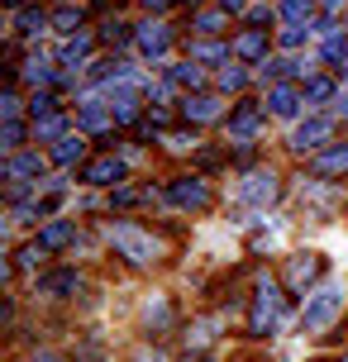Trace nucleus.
<instances>
[{"label":"nucleus","mask_w":348,"mask_h":362,"mask_svg":"<svg viewBox=\"0 0 348 362\" xmlns=\"http://www.w3.org/2000/svg\"><path fill=\"white\" fill-rule=\"evenodd\" d=\"M38 291L43 296H67V291H76V272H48V276H38Z\"/></svg>","instance_id":"nucleus-17"},{"label":"nucleus","mask_w":348,"mask_h":362,"mask_svg":"<svg viewBox=\"0 0 348 362\" xmlns=\"http://www.w3.org/2000/svg\"><path fill=\"white\" fill-rule=\"evenodd\" d=\"M167 5H177V0H148V10H167Z\"/></svg>","instance_id":"nucleus-40"},{"label":"nucleus","mask_w":348,"mask_h":362,"mask_svg":"<svg viewBox=\"0 0 348 362\" xmlns=\"http://www.w3.org/2000/svg\"><path fill=\"white\" fill-rule=\"evenodd\" d=\"M53 110H57L53 95H38V90H34V100H29V115H34V119H48Z\"/></svg>","instance_id":"nucleus-29"},{"label":"nucleus","mask_w":348,"mask_h":362,"mask_svg":"<svg viewBox=\"0 0 348 362\" xmlns=\"http://www.w3.org/2000/svg\"><path fill=\"white\" fill-rule=\"evenodd\" d=\"M220 86H224V90H243V86H248L243 67H224V72H220Z\"/></svg>","instance_id":"nucleus-31"},{"label":"nucleus","mask_w":348,"mask_h":362,"mask_svg":"<svg viewBox=\"0 0 348 362\" xmlns=\"http://www.w3.org/2000/svg\"><path fill=\"white\" fill-rule=\"evenodd\" d=\"M182 110H186V119H215L220 115V100L215 95H186Z\"/></svg>","instance_id":"nucleus-16"},{"label":"nucleus","mask_w":348,"mask_h":362,"mask_svg":"<svg viewBox=\"0 0 348 362\" xmlns=\"http://www.w3.org/2000/svg\"><path fill=\"white\" fill-rule=\"evenodd\" d=\"M257 119H262V115H257V105H238L234 115H229V129L248 139V134H253V129H257Z\"/></svg>","instance_id":"nucleus-18"},{"label":"nucleus","mask_w":348,"mask_h":362,"mask_svg":"<svg viewBox=\"0 0 348 362\" xmlns=\"http://www.w3.org/2000/svg\"><path fill=\"white\" fill-rule=\"evenodd\" d=\"M330 134H334V119H330V115H315V119H306V124L296 129L291 148H296V153H315V148L330 144Z\"/></svg>","instance_id":"nucleus-4"},{"label":"nucleus","mask_w":348,"mask_h":362,"mask_svg":"<svg viewBox=\"0 0 348 362\" xmlns=\"http://www.w3.org/2000/svg\"><path fill=\"white\" fill-rule=\"evenodd\" d=\"M100 38H105V43H129V24H120V19H110V24H105V29H100Z\"/></svg>","instance_id":"nucleus-30"},{"label":"nucleus","mask_w":348,"mask_h":362,"mask_svg":"<svg viewBox=\"0 0 348 362\" xmlns=\"http://www.w3.org/2000/svg\"><path fill=\"white\" fill-rule=\"evenodd\" d=\"M34 139H62V119L48 115V119H34Z\"/></svg>","instance_id":"nucleus-27"},{"label":"nucleus","mask_w":348,"mask_h":362,"mask_svg":"<svg viewBox=\"0 0 348 362\" xmlns=\"http://www.w3.org/2000/svg\"><path fill=\"white\" fill-rule=\"evenodd\" d=\"M34 362H62V358H57V353H38Z\"/></svg>","instance_id":"nucleus-42"},{"label":"nucleus","mask_w":348,"mask_h":362,"mask_svg":"<svg viewBox=\"0 0 348 362\" xmlns=\"http://www.w3.org/2000/svg\"><path fill=\"white\" fill-rule=\"evenodd\" d=\"M24 81H29V86H48V81H53V67H48V62H38V57H34V62H29V67H24Z\"/></svg>","instance_id":"nucleus-20"},{"label":"nucleus","mask_w":348,"mask_h":362,"mask_svg":"<svg viewBox=\"0 0 348 362\" xmlns=\"http://www.w3.org/2000/svg\"><path fill=\"white\" fill-rule=\"evenodd\" d=\"M43 24H48L43 10H24V15H19V34H43Z\"/></svg>","instance_id":"nucleus-25"},{"label":"nucleus","mask_w":348,"mask_h":362,"mask_svg":"<svg viewBox=\"0 0 348 362\" xmlns=\"http://www.w3.org/2000/svg\"><path fill=\"white\" fill-rule=\"evenodd\" d=\"M81 153H86V139H81V134H72V139H57L53 163H57V167H72V163H81Z\"/></svg>","instance_id":"nucleus-15"},{"label":"nucleus","mask_w":348,"mask_h":362,"mask_svg":"<svg viewBox=\"0 0 348 362\" xmlns=\"http://www.w3.org/2000/svg\"><path fill=\"white\" fill-rule=\"evenodd\" d=\"M224 15H229V10H210V15H196V34H220V29H224Z\"/></svg>","instance_id":"nucleus-23"},{"label":"nucleus","mask_w":348,"mask_h":362,"mask_svg":"<svg viewBox=\"0 0 348 362\" xmlns=\"http://www.w3.org/2000/svg\"><path fill=\"white\" fill-rule=\"evenodd\" d=\"M267 105H272L277 119H291L296 110L306 105V90H296V86H272V90H267Z\"/></svg>","instance_id":"nucleus-11"},{"label":"nucleus","mask_w":348,"mask_h":362,"mask_svg":"<svg viewBox=\"0 0 348 362\" xmlns=\"http://www.w3.org/2000/svg\"><path fill=\"white\" fill-rule=\"evenodd\" d=\"M110 243L129 257V262H139V267L158 257V243H153V238H148L139 224H115V229H110Z\"/></svg>","instance_id":"nucleus-2"},{"label":"nucleus","mask_w":348,"mask_h":362,"mask_svg":"<svg viewBox=\"0 0 348 362\" xmlns=\"http://www.w3.org/2000/svg\"><path fill=\"white\" fill-rule=\"evenodd\" d=\"M76 362H105V358H100V348L91 344V348H86V353H81V358H76Z\"/></svg>","instance_id":"nucleus-38"},{"label":"nucleus","mask_w":348,"mask_h":362,"mask_svg":"<svg viewBox=\"0 0 348 362\" xmlns=\"http://www.w3.org/2000/svg\"><path fill=\"white\" fill-rule=\"evenodd\" d=\"M306 34H311L306 24H286V29H282V48H301V43H306Z\"/></svg>","instance_id":"nucleus-32"},{"label":"nucleus","mask_w":348,"mask_h":362,"mask_svg":"<svg viewBox=\"0 0 348 362\" xmlns=\"http://www.w3.org/2000/svg\"><path fill=\"white\" fill-rule=\"evenodd\" d=\"M344 362H348V358H344Z\"/></svg>","instance_id":"nucleus-44"},{"label":"nucleus","mask_w":348,"mask_h":362,"mask_svg":"<svg viewBox=\"0 0 348 362\" xmlns=\"http://www.w3.org/2000/svg\"><path fill=\"white\" fill-rule=\"evenodd\" d=\"M53 24L62 29V34H76V29H81V15H76V10H57Z\"/></svg>","instance_id":"nucleus-33"},{"label":"nucleus","mask_w":348,"mask_h":362,"mask_svg":"<svg viewBox=\"0 0 348 362\" xmlns=\"http://www.w3.org/2000/svg\"><path fill=\"white\" fill-rule=\"evenodd\" d=\"M277 191H282V186H277L272 172H253V177H243V191H238V196L248 200V205H272Z\"/></svg>","instance_id":"nucleus-7"},{"label":"nucleus","mask_w":348,"mask_h":362,"mask_svg":"<svg viewBox=\"0 0 348 362\" xmlns=\"http://www.w3.org/2000/svg\"><path fill=\"white\" fill-rule=\"evenodd\" d=\"M282 15H286V24H306L311 19V0H282Z\"/></svg>","instance_id":"nucleus-22"},{"label":"nucleus","mask_w":348,"mask_h":362,"mask_svg":"<svg viewBox=\"0 0 348 362\" xmlns=\"http://www.w3.org/2000/svg\"><path fill=\"white\" fill-rule=\"evenodd\" d=\"M100 124H105V110H100V105L91 100V105L81 110V129H100Z\"/></svg>","instance_id":"nucleus-34"},{"label":"nucleus","mask_w":348,"mask_h":362,"mask_svg":"<svg viewBox=\"0 0 348 362\" xmlns=\"http://www.w3.org/2000/svg\"><path fill=\"white\" fill-rule=\"evenodd\" d=\"M339 172H348V148L344 144L315 158V177H339Z\"/></svg>","instance_id":"nucleus-14"},{"label":"nucleus","mask_w":348,"mask_h":362,"mask_svg":"<svg viewBox=\"0 0 348 362\" xmlns=\"http://www.w3.org/2000/svg\"><path fill=\"white\" fill-rule=\"evenodd\" d=\"M5 177L10 181H38L43 177V158H38V153H15L10 167H5Z\"/></svg>","instance_id":"nucleus-13"},{"label":"nucleus","mask_w":348,"mask_h":362,"mask_svg":"<svg viewBox=\"0 0 348 362\" xmlns=\"http://www.w3.org/2000/svg\"><path fill=\"white\" fill-rule=\"evenodd\" d=\"M167 196L177 200V205H186V210H205V205H210V186H205L201 177H177L167 186Z\"/></svg>","instance_id":"nucleus-5"},{"label":"nucleus","mask_w":348,"mask_h":362,"mask_svg":"<svg viewBox=\"0 0 348 362\" xmlns=\"http://www.w3.org/2000/svg\"><path fill=\"white\" fill-rule=\"evenodd\" d=\"M139 200H148L144 191H134V186H115V196H110V205H120V210H129V205H139Z\"/></svg>","instance_id":"nucleus-28"},{"label":"nucleus","mask_w":348,"mask_h":362,"mask_svg":"<svg viewBox=\"0 0 348 362\" xmlns=\"http://www.w3.org/2000/svg\"><path fill=\"white\" fill-rule=\"evenodd\" d=\"M172 81L177 86H201V67L196 62H182V67H172Z\"/></svg>","instance_id":"nucleus-26"},{"label":"nucleus","mask_w":348,"mask_h":362,"mask_svg":"<svg viewBox=\"0 0 348 362\" xmlns=\"http://www.w3.org/2000/svg\"><path fill=\"white\" fill-rule=\"evenodd\" d=\"M0 144H5V153H19V144H24V124H19V119H5Z\"/></svg>","instance_id":"nucleus-24"},{"label":"nucleus","mask_w":348,"mask_h":362,"mask_svg":"<svg viewBox=\"0 0 348 362\" xmlns=\"http://www.w3.org/2000/svg\"><path fill=\"white\" fill-rule=\"evenodd\" d=\"M72 238H76V224H72V219H53V224H43V229H38V243H43L48 253H53V248H67Z\"/></svg>","instance_id":"nucleus-12"},{"label":"nucleus","mask_w":348,"mask_h":362,"mask_svg":"<svg viewBox=\"0 0 348 362\" xmlns=\"http://www.w3.org/2000/svg\"><path fill=\"white\" fill-rule=\"evenodd\" d=\"M277 310H282V296H277L272 281H262V286H257V300H253V320H248V329H253V334H272Z\"/></svg>","instance_id":"nucleus-3"},{"label":"nucleus","mask_w":348,"mask_h":362,"mask_svg":"<svg viewBox=\"0 0 348 362\" xmlns=\"http://www.w3.org/2000/svg\"><path fill=\"white\" fill-rule=\"evenodd\" d=\"M186 339H191V344H210V339H215V325L205 320V325H196L191 334H186Z\"/></svg>","instance_id":"nucleus-36"},{"label":"nucleus","mask_w":348,"mask_h":362,"mask_svg":"<svg viewBox=\"0 0 348 362\" xmlns=\"http://www.w3.org/2000/svg\"><path fill=\"white\" fill-rule=\"evenodd\" d=\"M234 53L243 62H267V29H243L234 38Z\"/></svg>","instance_id":"nucleus-10"},{"label":"nucleus","mask_w":348,"mask_h":362,"mask_svg":"<svg viewBox=\"0 0 348 362\" xmlns=\"http://www.w3.org/2000/svg\"><path fill=\"white\" fill-rule=\"evenodd\" d=\"M81 181H91V186H120L124 181V163L120 158H95V163H86Z\"/></svg>","instance_id":"nucleus-8"},{"label":"nucleus","mask_w":348,"mask_h":362,"mask_svg":"<svg viewBox=\"0 0 348 362\" xmlns=\"http://www.w3.org/2000/svg\"><path fill=\"white\" fill-rule=\"evenodd\" d=\"M191 53L201 57V62H220V57H224V48H220V43H196Z\"/></svg>","instance_id":"nucleus-35"},{"label":"nucleus","mask_w":348,"mask_h":362,"mask_svg":"<svg viewBox=\"0 0 348 362\" xmlns=\"http://www.w3.org/2000/svg\"><path fill=\"white\" fill-rule=\"evenodd\" d=\"M5 5H24V0H5Z\"/></svg>","instance_id":"nucleus-43"},{"label":"nucleus","mask_w":348,"mask_h":362,"mask_svg":"<svg viewBox=\"0 0 348 362\" xmlns=\"http://www.w3.org/2000/svg\"><path fill=\"white\" fill-rule=\"evenodd\" d=\"M320 272H325V257H320V253H301V257H291V262H286V286H291V291H306Z\"/></svg>","instance_id":"nucleus-6"},{"label":"nucleus","mask_w":348,"mask_h":362,"mask_svg":"<svg viewBox=\"0 0 348 362\" xmlns=\"http://www.w3.org/2000/svg\"><path fill=\"white\" fill-rule=\"evenodd\" d=\"M0 110H5V119H15V115H19V95H15V90H10V95L0 100Z\"/></svg>","instance_id":"nucleus-37"},{"label":"nucleus","mask_w":348,"mask_h":362,"mask_svg":"<svg viewBox=\"0 0 348 362\" xmlns=\"http://www.w3.org/2000/svg\"><path fill=\"white\" fill-rule=\"evenodd\" d=\"M86 53H91V38L86 34H72L62 43V62H67V67H72V62H86Z\"/></svg>","instance_id":"nucleus-19"},{"label":"nucleus","mask_w":348,"mask_h":362,"mask_svg":"<svg viewBox=\"0 0 348 362\" xmlns=\"http://www.w3.org/2000/svg\"><path fill=\"white\" fill-rule=\"evenodd\" d=\"M139 362H167L163 353H139Z\"/></svg>","instance_id":"nucleus-39"},{"label":"nucleus","mask_w":348,"mask_h":362,"mask_svg":"<svg viewBox=\"0 0 348 362\" xmlns=\"http://www.w3.org/2000/svg\"><path fill=\"white\" fill-rule=\"evenodd\" d=\"M330 95H334V81H325V76H311V81H306V100H315V105H325Z\"/></svg>","instance_id":"nucleus-21"},{"label":"nucleus","mask_w":348,"mask_h":362,"mask_svg":"<svg viewBox=\"0 0 348 362\" xmlns=\"http://www.w3.org/2000/svg\"><path fill=\"white\" fill-rule=\"evenodd\" d=\"M224 10H243V5H248V0H220Z\"/></svg>","instance_id":"nucleus-41"},{"label":"nucleus","mask_w":348,"mask_h":362,"mask_svg":"<svg viewBox=\"0 0 348 362\" xmlns=\"http://www.w3.org/2000/svg\"><path fill=\"white\" fill-rule=\"evenodd\" d=\"M339 310H344V291L320 286L311 300H306V310H301V329H306V334H325V329L339 320Z\"/></svg>","instance_id":"nucleus-1"},{"label":"nucleus","mask_w":348,"mask_h":362,"mask_svg":"<svg viewBox=\"0 0 348 362\" xmlns=\"http://www.w3.org/2000/svg\"><path fill=\"white\" fill-rule=\"evenodd\" d=\"M134 43H139L144 57H163L167 48H172V34H167V24H144V29L134 34Z\"/></svg>","instance_id":"nucleus-9"}]
</instances>
